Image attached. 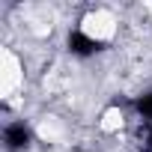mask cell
<instances>
[{"instance_id": "obj_3", "label": "cell", "mask_w": 152, "mask_h": 152, "mask_svg": "<svg viewBox=\"0 0 152 152\" xmlns=\"http://www.w3.org/2000/svg\"><path fill=\"white\" fill-rule=\"evenodd\" d=\"M137 110H140V116H143L146 122H152V93L143 96V99L137 102Z\"/></svg>"}, {"instance_id": "obj_1", "label": "cell", "mask_w": 152, "mask_h": 152, "mask_svg": "<svg viewBox=\"0 0 152 152\" xmlns=\"http://www.w3.org/2000/svg\"><path fill=\"white\" fill-rule=\"evenodd\" d=\"M69 48H72V54H78V57H90V54L102 51V42L90 39V36L81 33V30H75V33H69Z\"/></svg>"}, {"instance_id": "obj_2", "label": "cell", "mask_w": 152, "mask_h": 152, "mask_svg": "<svg viewBox=\"0 0 152 152\" xmlns=\"http://www.w3.org/2000/svg\"><path fill=\"white\" fill-rule=\"evenodd\" d=\"M3 140H6V146L15 152V149H24V146L30 143V131H27V125H24V122H12V125H6Z\"/></svg>"}]
</instances>
